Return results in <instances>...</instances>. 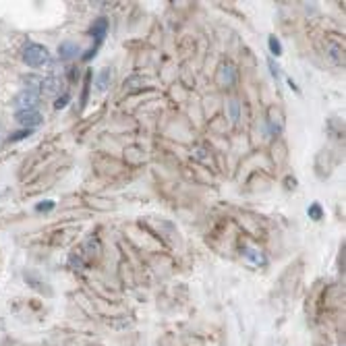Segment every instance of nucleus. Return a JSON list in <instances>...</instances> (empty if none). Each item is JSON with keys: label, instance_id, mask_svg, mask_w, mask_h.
I'll return each mask as SVG.
<instances>
[{"label": "nucleus", "instance_id": "7", "mask_svg": "<svg viewBox=\"0 0 346 346\" xmlns=\"http://www.w3.org/2000/svg\"><path fill=\"white\" fill-rule=\"evenodd\" d=\"M245 259H247L251 266H266V257L259 253V251H255V249H247Z\"/></svg>", "mask_w": 346, "mask_h": 346}, {"label": "nucleus", "instance_id": "1", "mask_svg": "<svg viewBox=\"0 0 346 346\" xmlns=\"http://www.w3.org/2000/svg\"><path fill=\"white\" fill-rule=\"evenodd\" d=\"M23 60L29 67L37 69V67H44L50 60V54H48V48L41 46V44H27L23 48Z\"/></svg>", "mask_w": 346, "mask_h": 346}, {"label": "nucleus", "instance_id": "3", "mask_svg": "<svg viewBox=\"0 0 346 346\" xmlns=\"http://www.w3.org/2000/svg\"><path fill=\"white\" fill-rule=\"evenodd\" d=\"M15 118H17V122L23 126V128H33V126H37L41 120H44V116H41L37 110H23V112H17Z\"/></svg>", "mask_w": 346, "mask_h": 346}, {"label": "nucleus", "instance_id": "9", "mask_svg": "<svg viewBox=\"0 0 346 346\" xmlns=\"http://www.w3.org/2000/svg\"><path fill=\"white\" fill-rule=\"evenodd\" d=\"M268 44H270V50H272L274 56H280V54H282V44H280L278 37H270Z\"/></svg>", "mask_w": 346, "mask_h": 346}, {"label": "nucleus", "instance_id": "6", "mask_svg": "<svg viewBox=\"0 0 346 346\" xmlns=\"http://www.w3.org/2000/svg\"><path fill=\"white\" fill-rule=\"evenodd\" d=\"M110 81H112V71H110V69H102L100 75H98V79H96V88H98V92H106L108 85H110Z\"/></svg>", "mask_w": 346, "mask_h": 346}, {"label": "nucleus", "instance_id": "11", "mask_svg": "<svg viewBox=\"0 0 346 346\" xmlns=\"http://www.w3.org/2000/svg\"><path fill=\"white\" fill-rule=\"evenodd\" d=\"M52 207H54V201H44V203L37 205V211H48V209H52Z\"/></svg>", "mask_w": 346, "mask_h": 346}, {"label": "nucleus", "instance_id": "4", "mask_svg": "<svg viewBox=\"0 0 346 346\" xmlns=\"http://www.w3.org/2000/svg\"><path fill=\"white\" fill-rule=\"evenodd\" d=\"M79 52H81V48L75 44V41H62V44L58 46V54H60L62 60H71V58H75Z\"/></svg>", "mask_w": 346, "mask_h": 346}, {"label": "nucleus", "instance_id": "13", "mask_svg": "<svg viewBox=\"0 0 346 346\" xmlns=\"http://www.w3.org/2000/svg\"><path fill=\"white\" fill-rule=\"evenodd\" d=\"M67 102H69V94H64L62 98L56 100V108H64V106H67Z\"/></svg>", "mask_w": 346, "mask_h": 346}, {"label": "nucleus", "instance_id": "8", "mask_svg": "<svg viewBox=\"0 0 346 346\" xmlns=\"http://www.w3.org/2000/svg\"><path fill=\"white\" fill-rule=\"evenodd\" d=\"M58 85H60V81L54 79V77L44 79V81H41V92H44V94H56L58 92Z\"/></svg>", "mask_w": 346, "mask_h": 346}, {"label": "nucleus", "instance_id": "5", "mask_svg": "<svg viewBox=\"0 0 346 346\" xmlns=\"http://www.w3.org/2000/svg\"><path fill=\"white\" fill-rule=\"evenodd\" d=\"M106 31H108V21L102 17V19H98V21H96L94 27H92V35L96 37V48L102 44V39H104Z\"/></svg>", "mask_w": 346, "mask_h": 346}, {"label": "nucleus", "instance_id": "2", "mask_svg": "<svg viewBox=\"0 0 346 346\" xmlns=\"http://www.w3.org/2000/svg\"><path fill=\"white\" fill-rule=\"evenodd\" d=\"M39 102V92L33 88H27L23 92H19L15 98V108L17 112H23V110H35V106Z\"/></svg>", "mask_w": 346, "mask_h": 346}, {"label": "nucleus", "instance_id": "12", "mask_svg": "<svg viewBox=\"0 0 346 346\" xmlns=\"http://www.w3.org/2000/svg\"><path fill=\"white\" fill-rule=\"evenodd\" d=\"M230 114H232L234 120L239 118V104H236V102H230Z\"/></svg>", "mask_w": 346, "mask_h": 346}, {"label": "nucleus", "instance_id": "10", "mask_svg": "<svg viewBox=\"0 0 346 346\" xmlns=\"http://www.w3.org/2000/svg\"><path fill=\"white\" fill-rule=\"evenodd\" d=\"M309 218H313V220H321V218H323V209H321L319 203H313V205L309 207Z\"/></svg>", "mask_w": 346, "mask_h": 346}]
</instances>
